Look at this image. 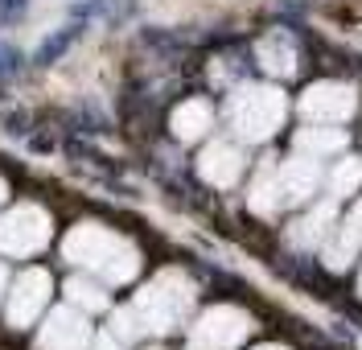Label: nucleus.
<instances>
[{"instance_id": "nucleus-3", "label": "nucleus", "mask_w": 362, "mask_h": 350, "mask_svg": "<svg viewBox=\"0 0 362 350\" xmlns=\"http://www.w3.org/2000/svg\"><path fill=\"white\" fill-rule=\"evenodd\" d=\"M90 342V326L74 313V309H58L49 322H45L42 346L45 350H83Z\"/></svg>"}, {"instance_id": "nucleus-6", "label": "nucleus", "mask_w": 362, "mask_h": 350, "mask_svg": "<svg viewBox=\"0 0 362 350\" xmlns=\"http://www.w3.org/2000/svg\"><path fill=\"white\" fill-rule=\"evenodd\" d=\"M25 8V0H0V17H17Z\"/></svg>"}, {"instance_id": "nucleus-8", "label": "nucleus", "mask_w": 362, "mask_h": 350, "mask_svg": "<svg viewBox=\"0 0 362 350\" xmlns=\"http://www.w3.org/2000/svg\"><path fill=\"white\" fill-rule=\"evenodd\" d=\"M0 293H4V264H0Z\"/></svg>"}, {"instance_id": "nucleus-7", "label": "nucleus", "mask_w": 362, "mask_h": 350, "mask_svg": "<svg viewBox=\"0 0 362 350\" xmlns=\"http://www.w3.org/2000/svg\"><path fill=\"white\" fill-rule=\"evenodd\" d=\"M4 194H8V189H4V177H0V202H4Z\"/></svg>"}, {"instance_id": "nucleus-2", "label": "nucleus", "mask_w": 362, "mask_h": 350, "mask_svg": "<svg viewBox=\"0 0 362 350\" xmlns=\"http://www.w3.org/2000/svg\"><path fill=\"white\" fill-rule=\"evenodd\" d=\"M45 301H49V276L37 272V268H29L13 284V293H8V326H29L45 309Z\"/></svg>"}, {"instance_id": "nucleus-4", "label": "nucleus", "mask_w": 362, "mask_h": 350, "mask_svg": "<svg viewBox=\"0 0 362 350\" xmlns=\"http://www.w3.org/2000/svg\"><path fill=\"white\" fill-rule=\"evenodd\" d=\"M70 297L78 305H90V309H103V293L95 288V284H87V280H70Z\"/></svg>"}, {"instance_id": "nucleus-1", "label": "nucleus", "mask_w": 362, "mask_h": 350, "mask_svg": "<svg viewBox=\"0 0 362 350\" xmlns=\"http://www.w3.org/2000/svg\"><path fill=\"white\" fill-rule=\"evenodd\" d=\"M49 239V218L37 206H17L0 218V252L4 256H33Z\"/></svg>"}, {"instance_id": "nucleus-5", "label": "nucleus", "mask_w": 362, "mask_h": 350, "mask_svg": "<svg viewBox=\"0 0 362 350\" xmlns=\"http://www.w3.org/2000/svg\"><path fill=\"white\" fill-rule=\"evenodd\" d=\"M198 124H206V112H202V107H194V112L185 107V112L177 116V132H181V136H194V132H198Z\"/></svg>"}]
</instances>
